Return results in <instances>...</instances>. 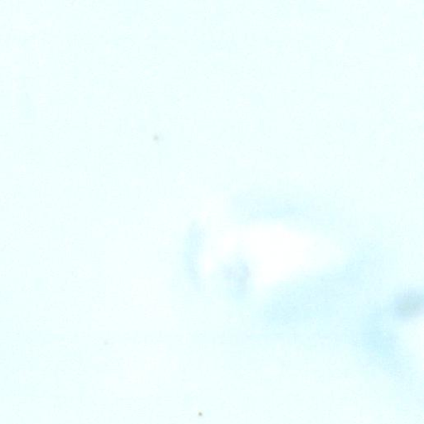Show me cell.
<instances>
[{"label":"cell","mask_w":424,"mask_h":424,"mask_svg":"<svg viewBox=\"0 0 424 424\" xmlns=\"http://www.w3.org/2000/svg\"><path fill=\"white\" fill-rule=\"evenodd\" d=\"M423 295L417 292L404 294L394 306V313L402 319H413L422 313Z\"/></svg>","instance_id":"obj_1"}]
</instances>
